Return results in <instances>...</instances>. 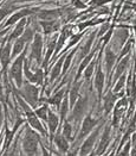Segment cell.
I'll list each match as a JSON object with an SVG mask.
<instances>
[{
  "instance_id": "6da1fadb",
  "label": "cell",
  "mask_w": 136,
  "mask_h": 156,
  "mask_svg": "<svg viewBox=\"0 0 136 156\" xmlns=\"http://www.w3.org/2000/svg\"><path fill=\"white\" fill-rule=\"evenodd\" d=\"M24 151L27 153L28 155H35L37 154V147H38V135L35 131L30 130L26 128V133L24 137Z\"/></svg>"
},
{
  "instance_id": "7a4b0ae2",
  "label": "cell",
  "mask_w": 136,
  "mask_h": 156,
  "mask_svg": "<svg viewBox=\"0 0 136 156\" xmlns=\"http://www.w3.org/2000/svg\"><path fill=\"white\" fill-rule=\"evenodd\" d=\"M24 57H25V51L14 61V63L12 65L11 68V76L14 79L17 86L19 88H22V83H23V78H22V69H23V63H24Z\"/></svg>"
},
{
  "instance_id": "3957f363",
  "label": "cell",
  "mask_w": 136,
  "mask_h": 156,
  "mask_svg": "<svg viewBox=\"0 0 136 156\" xmlns=\"http://www.w3.org/2000/svg\"><path fill=\"white\" fill-rule=\"evenodd\" d=\"M19 93L24 97V99L31 105V106H36L38 101V88L36 86H31L28 83H26L24 87L19 91Z\"/></svg>"
},
{
  "instance_id": "277c9868",
  "label": "cell",
  "mask_w": 136,
  "mask_h": 156,
  "mask_svg": "<svg viewBox=\"0 0 136 156\" xmlns=\"http://www.w3.org/2000/svg\"><path fill=\"white\" fill-rule=\"evenodd\" d=\"M41 48H43V38L40 34H36L33 38V43L31 45V57L36 58L38 63L41 60Z\"/></svg>"
},
{
  "instance_id": "5b68a950",
  "label": "cell",
  "mask_w": 136,
  "mask_h": 156,
  "mask_svg": "<svg viewBox=\"0 0 136 156\" xmlns=\"http://www.w3.org/2000/svg\"><path fill=\"white\" fill-rule=\"evenodd\" d=\"M87 105H88L87 97H83V98L78 99V103L75 104V108H74V112H72V116H71V119L78 120L79 118L82 117V115L84 113V111L87 108Z\"/></svg>"
},
{
  "instance_id": "8992f818",
  "label": "cell",
  "mask_w": 136,
  "mask_h": 156,
  "mask_svg": "<svg viewBox=\"0 0 136 156\" xmlns=\"http://www.w3.org/2000/svg\"><path fill=\"white\" fill-rule=\"evenodd\" d=\"M96 124H97V120H96V119H92L90 116H88V117L84 119V122H83L82 130H81V132H79V136H78V141L83 140V138L87 136L88 133L92 130V128H94Z\"/></svg>"
},
{
  "instance_id": "52a82bcc",
  "label": "cell",
  "mask_w": 136,
  "mask_h": 156,
  "mask_svg": "<svg viewBox=\"0 0 136 156\" xmlns=\"http://www.w3.org/2000/svg\"><path fill=\"white\" fill-rule=\"evenodd\" d=\"M98 132L99 130L97 129V130H95L94 132H92V135L88 138L87 141L83 143V145H82V148H81V155H87L88 153L91 150V148L94 147V144H95V141H96V138H97V136H98Z\"/></svg>"
},
{
  "instance_id": "ba28073f",
  "label": "cell",
  "mask_w": 136,
  "mask_h": 156,
  "mask_svg": "<svg viewBox=\"0 0 136 156\" xmlns=\"http://www.w3.org/2000/svg\"><path fill=\"white\" fill-rule=\"evenodd\" d=\"M37 11H38V9H25V10H22V11L17 12L15 14L11 16V18H10V19L6 22L5 26L12 25V24H14L15 22H18L19 19H23L25 16H27V14H31V13H33V12H37Z\"/></svg>"
},
{
  "instance_id": "9c48e42d",
  "label": "cell",
  "mask_w": 136,
  "mask_h": 156,
  "mask_svg": "<svg viewBox=\"0 0 136 156\" xmlns=\"http://www.w3.org/2000/svg\"><path fill=\"white\" fill-rule=\"evenodd\" d=\"M10 60H11V44L8 41L7 44L4 48H1V50H0V62H1L4 69H6Z\"/></svg>"
},
{
  "instance_id": "30bf717a",
  "label": "cell",
  "mask_w": 136,
  "mask_h": 156,
  "mask_svg": "<svg viewBox=\"0 0 136 156\" xmlns=\"http://www.w3.org/2000/svg\"><path fill=\"white\" fill-rule=\"evenodd\" d=\"M26 116H27L28 123L31 124V126H32V128L37 129L41 135H45V133H46V131L44 130V128L41 126L40 122H39V120L37 119V117H36V113H33L32 111H27V112H26Z\"/></svg>"
},
{
  "instance_id": "8fae6325",
  "label": "cell",
  "mask_w": 136,
  "mask_h": 156,
  "mask_svg": "<svg viewBox=\"0 0 136 156\" xmlns=\"http://www.w3.org/2000/svg\"><path fill=\"white\" fill-rule=\"evenodd\" d=\"M59 10H39L38 18L44 19V20H55L59 16Z\"/></svg>"
},
{
  "instance_id": "7c38bea8",
  "label": "cell",
  "mask_w": 136,
  "mask_h": 156,
  "mask_svg": "<svg viewBox=\"0 0 136 156\" xmlns=\"http://www.w3.org/2000/svg\"><path fill=\"white\" fill-rule=\"evenodd\" d=\"M109 137H110V130H109V128H107V129L104 130V133H103V136H102L101 142H99L98 149L96 150L95 154L101 155V154L107 149V147H108V144H109Z\"/></svg>"
},
{
  "instance_id": "4fadbf2b",
  "label": "cell",
  "mask_w": 136,
  "mask_h": 156,
  "mask_svg": "<svg viewBox=\"0 0 136 156\" xmlns=\"http://www.w3.org/2000/svg\"><path fill=\"white\" fill-rule=\"evenodd\" d=\"M115 101H116V95L114 94V92L109 91L108 94L105 95V98H104V111H105V115H108L111 111Z\"/></svg>"
},
{
  "instance_id": "5bb4252c",
  "label": "cell",
  "mask_w": 136,
  "mask_h": 156,
  "mask_svg": "<svg viewBox=\"0 0 136 156\" xmlns=\"http://www.w3.org/2000/svg\"><path fill=\"white\" fill-rule=\"evenodd\" d=\"M116 62V54L112 51L110 48H107L105 50V66H107V73H110L112 66Z\"/></svg>"
},
{
  "instance_id": "9a60e30c",
  "label": "cell",
  "mask_w": 136,
  "mask_h": 156,
  "mask_svg": "<svg viewBox=\"0 0 136 156\" xmlns=\"http://www.w3.org/2000/svg\"><path fill=\"white\" fill-rule=\"evenodd\" d=\"M40 25L43 26L45 34H50V32H52V31L58 30L59 23L56 22V20H43V22H40Z\"/></svg>"
},
{
  "instance_id": "2e32d148",
  "label": "cell",
  "mask_w": 136,
  "mask_h": 156,
  "mask_svg": "<svg viewBox=\"0 0 136 156\" xmlns=\"http://www.w3.org/2000/svg\"><path fill=\"white\" fill-rule=\"evenodd\" d=\"M95 86L97 88L98 94L101 95L102 91H103V86H104V74H103L101 67H98V70H97V74H96V78H95Z\"/></svg>"
},
{
  "instance_id": "e0dca14e",
  "label": "cell",
  "mask_w": 136,
  "mask_h": 156,
  "mask_svg": "<svg viewBox=\"0 0 136 156\" xmlns=\"http://www.w3.org/2000/svg\"><path fill=\"white\" fill-rule=\"evenodd\" d=\"M127 37H128V30L127 27L125 29H120L116 31L115 34V44H118V45H122L123 43H125L127 41Z\"/></svg>"
},
{
  "instance_id": "ac0fdd59",
  "label": "cell",
  "mask_w": 136,
  "mask_h": 156,
  "mask_svg": "<svg viewBox=\"0 0 136 156\" xmlns=\"http://www.w3.org/2000/svg\"><path fill=\"white\" fill-rule=\"evenodd\" d=\"M55 143L58 147V149L62 151V153H66L68 149H69V143L66 141V138L64 136H61V135H57L56 138H55Z\"/></svg>"
},
{
  "instance_id": "d6986e66",
  "label": "cell",
  "mask_w": 136,
  "mask_h": 156,
  "mask_svg": "<svg viewBox=\"0 0 136 156\" xmlns=\"http://www.w3.org/2000/svg\"><path fill=\"white\" fill-rule=\"evenodd\" d=\"M25 24H26V19H22L18 24H17V26H15V29H14V31H13L12 34H11V36H10V38H8V41L11 42L12 39L14 38H18L19 36H22V34H23V31H24V26Z\"/></svg>"
},
{
  "instance_id": "ffe728a7",
  "label": "cell",
  "mask_w": 136,
  "mask_h": 156,
  "mask_svg": "<svg viewBox=\"0 0 136 156\" xmlns=\"http://www.w3.org/2000/svg\"><path fill=\"white\" fill-rule=\"evenodd\" d=\"M128 62H129V57H128V56H125L124 58L121 60V62L118 63L117 69H116V72H115V76H114L115 80H117V79L120 78L124 72H125V68H127V66H128Z\"/></svg>"
},
{
  "instance_id": "44dd1931",
  "label": "cell",
  "mask_w": 136,
  "mask_h": 156,
  "mask_svg": "<svg viewBox=\"0 0 136 156\" xmlns=\"http://www.w3.org/2000/svg\"><path fill=\"white\" fill-rule=\"evenodd\" d=\"M48 122H49L50 132L53 133L56 131V129H57V126H58V117L53 112L49 111L48 112Z\"/></svg>"
},
{
  "instance_id": "7402d4cb",
  "label": "cell",
  "mask_w": 136,
  "mask_h": 156,
  "mask_svg": "<svg viewBox=\"0 0 136 156\" xmlns=\"http://www.w3.org/2000/svg\"><path fill=\"white\" fill-rule=\"evenodd\" d=\"M64 60H65V56H62V57L59 58V61H58V62L56 63V66L53 67V69H52V72H51V81H53L55 79H57L58 76H59Z\"/></svg>"
},
{
  "instance_id": "603a6c76",
  "label": "cell",
  "mask_w": 136,
  "mask_h": 156,
  "mask_svg": "<svg viewBox=\"0 0 136 156\" xmlns=\"http://www.w3.org/2000/svg\"><path fill=\"white\" fill-rule=\"evenodd\" d=\"M95 35H96V32H92V34L90 35L89 39L85 42V44L82 47V49H81V58H82V57H84V56H87L88 52L90 51V48H91V44H92V42H94V37H95Z\"/></svg>"
},
{
  "instance_id": "cb8c5ba5",
  "label": "cell",
  "mask_w": 136,
  "mask_h": 156,
  "mask_svg": "<svg viewBox=\"0 0 136 156\" xmlns=\"http://www.w3.org/2000/svg\"><path fill=\"white\" fill-rule=\"evenodd\" d=\"M56 39H57V36L52 37V39L49 42V49H48V52H46V57H45V60H44V67H45V68H46V66H48L50 56H51L52 52H53V49L56 48Z\"/></svg>"
},
{
  "instance_id": "d4e9b609",
  "label": "cell",
  "mask_w": 136,
  "mask_h": 156,
  "mask_svg": "<svg viewBox=\"0 0 136 156\" xmlns=\"http://www.w3.org/2000/svg\"><path fill=\"white\" fill-rule=\"evenodd\" d=\"M24 45H25V41L23 38H19L17 39V42L14 43V45H13V51H12V57L14 56H17L18 54H20V52L24 50Z\"/></svg>"
},
{
  "instance_id": "484cf974",
  "label": "cell",
  "mask_w": 136,
  "mask_h": 156,
  "mask_svg": "<svg viewBox=\"0 0 136 156\" xmlns=\"http://www.w3.org/2000/svg\"><path fill=\"white\" fill-rule=\"evenodd\" d=\"M79 86H81V83H76L74 87L71 88V91H70V104H71V106H75L77 99H78V90H79Z\"/></svg>"
},
{
  "instance_id": "4316f807",
  "label": "cell",
  "mask_w": 136,
  "mask_h": 156,
  "mask_svg": "<svg viewBox=\"0 0 136 156\" xmlns=\"http://www.w3.org/2000/svg\"><path fill=\"white\" fill-rule=\"evenodd\" d=\"M95 50H96V49H95ZM95 50H94V51L90 52V54L88 55L87 57H85V58H84V60L82 61V63H81V66H79V69H78V74H77V79H78L79 76H81V73H82V72H83V70H84V69L87 68L88 63H89V62L91 61V57L94 56V54H95Z\"/></svg>"
},
{
  "instance_id": "83f0119b",
  "label": "cell",
  "mask_w": 136,
  "mask_h": 156,
  "mask_svg": "<svg viewBox=\"0 0 136 156\" xmlns=\"http://www.w3.org/2000/svg\"><path fill=\"white\" fill-rule=\"evenodd\" d=\"M63 94H64V90H61L58 93H56V95H55L53 98L49 99V103H50V104L56 105V106H58V107H59L61 100H62V98H63Z\"/></svg>"
},
{
  "instance_id": "f1b7e54d",
  "label": "cell",
  "mask_w": 136,
  "mask_h": 156,
  "mask_svg": "<svg viewBox=\"0 0 136 156\" xmlns=\"http://www.w3.org/2000/svg\"><path fill=\"white\" fill-rule=\"evenodd\" d=\"M13 9H14V7H13V6H10V5L1 7V9H0V22H1V19H4L8 13L12 12Z\"/></svg>"
},
{
  "instance_id": "f546056e",
  "label": "cell",
  "mask_w": 136,
  "mask_h": 156,
  "mask_svg": "<svg viewBox=\"0 0 136 156\" xmlns=\"http://www.w3.org/2000/svg\"><path fill=\"white\" fill-rule=\"evenodd\" d=\"M33 37V27H27L26 30H25V32L23 34V36H22V38L24 39L25 42H30L31 38Z\"/></svg>"
},
{
  "instance_id": "4dcf8cb0",
  "label": "cell",
  "mask_w": 136,
  "mask_h": 156,
  "mask_svg": "<svg viewBox=\"0 0 136 156\" xmlns=\"http://www.w3.org/2000/svg\"><path fill=\"white\" fill-rule=\"evenodd\" d=\"M48 107L46 106H43V107H40L39 110H37V112H36V115H37L38 117H40L41 119H44V120H48Z\"/></svg>"
},
{
  "instance_id": "1f68e13d",
  "label": "cell",
  "mask_w": 136,
  "mask_h": 156,
  "mask_svg": "<svg viewBox=\"0 0 136 156\" xmlns=\"http://www.w3.org/2000/svg\"><path fill=\"white\" fill-rule=\"evenodd\" d=\"M69 103H68V99L65 98L64 100H63L62 103V106H61V117H62V119H64L65 118V116H66V113H68V110H69Z\"/></svg>"
},
{
  "instance_id": "d6a6232c",
  "label": "cell",
  "mask_w": 136,
  "mask_h": 156,
  "mask_svg": "<svg viewBox=\"0 0 136 156\" xmlns=\"http://www.w3.org/2000/svg\"><path fill=\"white\" fill-rule=\"evenodd\" d=\"M71 131H72V129H71V125L66 122L65 123V125H64V128H63V136L65 137V138H71Z\"/></svg>"
},
{
  "instance_id": "836d02e7",
  "label": "cell",
  "mask_w": 136,
  "mask_h": 156,
  "mask_svg": "<svg viewBox=\"0 0 136 156\" xmlns=\"http://www.w3.org/2000/svg\"><path fill=\"white\" fill-rule=\"evenodd\" d=\"M75 52H76V50L71 51L68 56H65V63L63 66V73H65V72L68 70V68H69V66H70V62H71V58H72V56L75 55Z\"/></svg>"
},
{
  "instance_id": "e575fe53",
  "label": "cell",
  "mask_w": 136,
  "mask_h": 156,
  "mask_svg": "<svg viewBox=\"0 0 136 156\" xmlns=\"http://www.w3.org/2000/svg\"><path fill=\"white\" fill-rule=\"evenodd\" d=\"M125 78H127V75L125 74H122L121 75V79L117 81V83H116V86H115V88H114V92L116 93V92H118L122 87H123V85H124V81H125Z\"/></svg>"
},
{
  "instance_id": "d590c367",
  "label": "cell",
  "mask_w": 136,
  "mask_h": 156,
  "mask_svg": "<svg viewBox=\"0 0 136 156\" xmlns=\"http://www.w3.org/2000/svg\"><path fill=\"white\" fill-rule=\"evenodd\" d=\"M43 79H44V73L40 69H38L37 72L35 73V82L38 83V85H41L43 83Z\"/></svg>"
},
{
  "instance_id": "8d00e7d4",
  "label": "cell",
  "mask_w": 136,
  "mask_h": 156,
  "mask_svg": "<svg viewBox=\"0 0 136 156\" xmlns=\"http://www.w3.org/2000/svg\"><path fill=\"white\" fill-rule=\"evenodd\" d=\"M94 67H95V62H91L90 65L88 66V68L85 69V72H84V76L87 80H89V78L92 75V72H94Z\"/></svg>"
},
{
  "instance_id": "74e56055",
  "label": "cell",
  "mask_w": 136,
  "mask_h": 156,
  "mask_svg": "<svg viewBox=\"0 0 136 156\" xmlns=\"http://www.w3.org/2000/svg\"><path fill=\"white\" fill-rule=\"evenodd\" d=\"M131 44H133V41H129V42L124 45L123 49H122V51H121V54H120V57H123L125 54H128V52H129L130 48H131Z\"/></svg>"
},
{
  "instance_id": "f35d334b",
  "label": "cell",
  "mask_w": 136,
  "mask_h": 156,
  "mask_svg": "<svg viewBox=\"0 0 136 156\" xmlns=\"http://www.w3.org/2000/svg\"><path fill=\"white\" fill-rule=\"evenodd\" d=\"M109 1H111V0H91V1H90V4L92 5L91 10H92L94 7H96V6H101V5H104V4L109 2Z\"/></svg>"
},
{
  "instance_id": "ab89813d",
  "label": "cell",
  "mask_w": 136,
  "mask_h": 156,
  "mask_svg": "<svg viewBox=\"0 0 136 156\" xmlns=\"http://www.w3.org/2000/svg\"><path fill=\"white\" fill-rule=\"evenodd\" d=\"M82 36H83V34H79V35H75L74 37H72V39L70 41V43L68 44V49H69L70 47L75 45V44H76V43H77V42H78V41L81 39V37H82Z\"/></svg>"
},
{
  "instance_id": "60d3db41",
  "label": "cell",
  "mask_w": 136,
  "mask_h": 156,
  "mask_svg": "<svg viewBox=\"0 0 136 156\" xmlns=\"http://www.w3.org/2000/svg\"><path fill=\"white\" fill-rule=\"evenodd\" d=\"M15 98H17V100H18V103H19V105H20V106H22V107L24 108V111H25V112H27V111H30V107H28V106H27V105H26V104H25V101H24V100H23V99H22V98H20V97H19V95H18V94L15 95Z\"/></svg>"
},
{
  "instance_id": "b9f144b4",
  "label": "cell",
  "mask_w": 136,
  "mask_h": 156,
  "mask_svg": "<svg viewBox=\"0 0 136 156\" xmlns=\"http://www.w3.org/2000/svg\"><path fill=\"white\" fill-rule=\"evenodd\" d=\"M71 1H72V4L75 5L76 9H79V10L85 9V4H83L81 0H71Z\"/></svg>"
},
{
  "instance_id": "7bdbcfd3",
  "label": "cell",
  "mask_w": 136,
  "mask_h": 156,
  "mask_svg": "<svg viewBox=\"0 0 136 156\" xmlns=\"http://www.w3.org/2000/svg\"><path fill=\"white\" fill-rule=\"evenodd\" d=\"M131 97H133V99L136 97V74L134 75V80H133V85H131Z\"/></svg>"
},
{
  "instance_id": "ee69618b",
  "label": "cell",
  "mask_w": 136,
  "mask_h": 156,
  "mask_svg": "<svg viewBox=\"0 0 136 156\" xmlns=\"http://www.w3.org/2000/svg\"><path fill=\"white\" fill-rule=\"evenodd\" d=\"M108 29H109V24H108V23H105L104 25L102 26V29H101V31L98 32V35L99 36H101V35H103L104 32H107V30H108Z\"/></svg>"
},
{
  "instance_id": "f6af8a7d",
  "label": "cell",
  "mask_w": 136,
  "mask_h": 156,
  "mask_svg": "<svg viewBox=\"0 0 136 156\" xmlns=\"http://www.w3.org/2000/svg\"><path fill=\"white\" fill-rule=\"evenodd\" d=\"M129 149H130V142H128V143H127V145L124 147L123 151H122L120 155H127V154L129 153Z\"/></svg>"
},
{
  "instance_id": "bcb514c9",
  "label": "cell",
  "mask_w": 136,
  "mask_h": 156,
  "mask_svg": "<svg viewBox=\"0 0 136 156\" xmlns=\"http://www.w3.org/2000/svg\"><path fill=\"white\" fill-rule=\"evenodd\" d=\"M111 35H112V30H109V31H108V34H107V35L104 36V38H103V42H104V44H105V43H107V42L110 39Z\"/></svg>"
},
{
  "instance_id": "7dc6e473",
  "label": "cell",
  "mask_w": 136,
  "mask_h": 156,
  "mask_svg": "<svg viewBox=\"0 0 136 156\" xmlns=\"http://www.w3.org/2000/svg\"><path fill=\"white\" fill-rule=\"evenodd\" d=\"M125 105H127V99H122L118 104L116 105V108H118V107H124Z\"/></svg>"
},
{
  "instance_id": "c3c4849f",
  "label": "cell",
  "mask_w": 136,
  "mask_h": 156,
  "mask_svg": "<svg viewBox=\"0 0 136 156\" xmlns=\"http://www.w3.org/2000/svg\"><path fill=\"white\" fill-rule=\"evenodd\" d=\"M1 124H2V110L0 107V129H1Z\"/></svg>"
},
{
  "instance_id": "681fc988",
  "label": "cell",
  "mask_w": 136,
  "mask_h": 156,
  "mask_svg": "<svg viewBox=\"0 0 136 156\" xmlns=\"http://www.w3.org/2000/svg\"><path fill=\"white\" fill-rule=\"evenodd\" d=\"M0 95H2V86L0 85Z\"/></svg>"
},
{
  "instance_id": "f907efd6",
  "label": "cell",
  "mask_w": 136,
  "mask_h": 156,
  "mask_svg": "<svg viewBox=\"0 0 136 156\" xmlns=\"http://www.w3.org/2000/svg\"><path fill=\"white\" fill-rule=\"evenodd\" d=\"M23 1H35V0H23Z\"/></svg>"
},
{
  "instance_id": "816d5d0a",
  "label": "cell",
  "mask_w": 136,
  "mask_h": 156,
  "mask_svg": "<svg viewBox=\"0 0 136 156\" xmlns=\"http://www.w3.org/2000/svg\"><path fill=\"white\" fill-rule=\"evenodd\" d=\"M135 31H136V26H135Z\"/></svg>"
},
{
  "instance_id": "f5cc1de1",
  "label": "cell",
  "mask_w": 136,
  "mask_h": 156,
  "mask_svg": "<svg viewBox=\"0 0 136 156\" xmlns=\"http://www.w3.org/2000/svg\"><path fill=\"white\" fill-rule=\"evenodd\" d=\"M85 1H88V0H85Z\"/></svg>"
}]
</instances>
